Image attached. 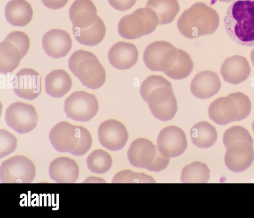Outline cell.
Here are the masks:
<instances>
[{"mask_svg":"<svg viewBox=\"0 0 254 218\" xmlns=\"http://www.w3.org/2000/svg\"><path fill=\"white\" fill-rule=\"evenodd\" d=\"M228 35L241 45H254V0H236L229 6L224 18Z\"/></svg>","mask_w":254,"mask_h":218,"instance_id":"obj_1","label":"cell"},{"mask_svg":"<svg viewBox=\"0 0 254 218\" xmlns=\"http://www.w3.org/2000/svg\"><path fill=\"white\" fill-rule=\"evenodd\" d=\"M219 25V17L214 9L205 3L198 2L185 10L179 17L177 27L188 39L213 34Z\"/></svg>","mask_w":254,"mask_h":218,"instance_id":"obj_2","label":"cell"},{"mask_svg":"<svg viewBox=\"0 0 254 218\" xmlns=\"http://www.w3.org/2000/svg\"><path fill=\"white\" fill-rule=\"evenodd\" d=\"M68 68L85 87L97 89L104 84L106 74L103 65L92 52L78 50L68 60Z\"/></svg>","mask_w":254,"mask_h":218,"instance_id":"obj_3","label":"cell"},{"mask_svg":"<svg viewBox=\"0 0 254 218\" xmlns=\"http://www.w3.org/2000/svg\"><path fill=\"white\" fill-rule=\"evenodd\" d=\"M127 158L133 166L156 172L165 169L170 161V158L160 151L158 145L144 138L132 142L127 151Z\"/></svg>","mask_w":254,"mask_h":218,"instance_id":"obj_4","label":"cell"},{"mask_svg":"<svg viewBox=\"0 0 254 218\" xmlns=\"http://www.w3.org/2000/svg\"><path fill=\"white\" fill-rule=\"evenodd\" d=\"M159 24L156 13L149 7L136 9L123 17L118 24V32L123 38L138 39L152 33Z\"/></svg>","mask_w":254,"mask_h":218,"instance_id":"obj_5","label":"cell"},{"mask_svg":"<svg viewBox=\"0 0 254 218\" xmlns=\"http://www.w3.org/2000/svg\"><path fill=\"white\" fill-rule=\"evenodd\" d=\"M99 109L96 96L84 91L71 93L64 101V110L67 118L86 122L91 120Z\"/></svg>","mask_w":254,"mask_h":218,"instance_id":"obj_6","label":"cell"},{"mask_svg":"<svg viewBox=\"0 0 254 218\" xmlns=\"http://www.w3.org/2000/svg\"><path fill=\"white\" fill-rule=\"evenodd\" d=\"M36 175L33 163L22 155L13 156L2 162L0 166V181L3 183H28Z\"/></svg>","mask_w":254,"mask_h":218,"instance_id":"obj_7","label":"cell"},{"mask_svg":"<svg viewBox=\"0 0 254 218\" xmlns=\"http://www.w3.org/2000/svg\"><path fill=\"white\" fill-rule=\"evenodd\" d=\"M5 121L9 127L18 133H27L37 126L38 115L32 105L17 101L7 108Z\"/></svg>","mask_w":254,"mask_h":218,"instance_id":"obj_8","label":"cell"},{"mask_svg":"<svg viewBox=\"0 0 254 218\" xmlns=\"http://www.w3.org/2000/svg\"><path fill=\"white\" fill-rule=\"evenodd\" d=\"M146 102L152 115L162 121L172 120L177 110V101L172 87L161 86L153 90Z\"/></svg>","mask_w":254,"mask_h":218,"instance_id":"obj_9","label":"cell"},{"mask_svg":"<svg viewBox=\"0 0 254 218\" xmlns=\"http://www.w3.org/2000/svg\"><path fill=\"white\" fill-rule=\"evenodd\" d=\"M227 149L224 161L226 166L234 172H241L248 169L254 159L253 140H240L225 146Z\"/></svg>","mask_w":254,"mask_h":218,"instance_id":"obj_10","label":"cell"},{"mask_svg":"<svg viewBox=\"0 0 254 218\" xmlns=\"http://www.w3.org/2000/svg\"><path fill=\"white\" fill-rule=\"evenodd\" d=\"M81 128V126L73 125L65 121L58 123L49 132L51 144L58 152L71 154L78 144Z\"/></svg>","mask_w":254,"mask_h":218,"instance_id":"obj_11","label":"cell"},{"mask_svg":"<svg viewBox=\"0 0 254 218\" xmlns=\"http://www.w3.org/2000/svg\"><path fill=\"white\" fill-rule=\"evenodd\" d=\"M98 136L100 144L104 147L111 151H118L126 144L128 134L122 123L115 119H109L100 125Z\"/></svg>","mask_w":254,"mask_h":218,"instance_id":"obj_12","label":"cell"},{"mask_svg":"<svg viewBox=\"0 0 254 218\" xmlns=\"http://www.w3.org/2000/svg\"><path fill=\"white\" fill-rule=\"evenodd\" d=\"M208 112L209 118L220 125L243 120L238 103L232 93L212 102Z\"/></svg>","mask_w":254,"mask_h":218,"instance_id":"obj_13","label":"cell"},{"mask_svg":"<svg viewBox=\"0 0 254 218\" xmlns=\"http://www.w3.org/2000/svg\"><path fill=\"white\" fill-rule=\"evenodd\" d=\"M157 142L160 151L169 158L181 155L187 147V140L184 131L174 126L163 129L158 134Z\"/></svg>","mask_w":254,"mask_h":218,"instance_id":"obj_14","label":"cell"},{"mask_svg":"<svg viewBox=\"0 0 254 218\" xmlns=\"http://www.w3.org/2000/svg\"><path fill=\"white\" fill-rule=\"evenodd\" d=\"M11 84L15 94L27 100L36 98L41 91V76L31 68H24L18 71L13 77Z\"/></svg>","mask_w":254,"mask_h":218,"instance_id":"obj_15","label":"cell"},{"mask_svg":"<svg viewBox=\"0 0 254 218\" xmlns=\"http://www.w3.org/2000/svg\"><path fill=\"white\" fill-rule=\"evenodd\" d=\"M42 44L45 53L55 59L65 56L72 46L69 34L64 30L56 29L45 34Z\"/></svg>","mask_w":254,"mask_h":218,"instance_id":"obj_16","label":"cell"},{"mask_svg":"<svg viewBox=\"0 0 254 218\" xmlns=\"http://www.w3.org/2000/svg\"><path fill=\"white\" fill-rule=\"evenodd\" d=\"M221 83L218 75L211 71L205 70L197 73L190 84V90L196 97L205 99L218 92Z\"/></svg>","mask_w":254,"mask_h":218,"instance_id":"obj_17","label":"cell"},{"mask_svg":"<svg viewBox=\"0 0 254 218\" xmlns=\"http://www.w3.org/2000/svg\"><path fill=\"white\" fill-rule=\"evenodd\" d=\"M138 58V51L131 43L119 42L115 44L108 52V59L114 67L127 70L133 67Z\"/></svg>","mask_w":254,"mask_h":218,"instance_id":"obj_18","label":"cell"},{"mask_svg":"<svg viewBox=\"0 0 254 218\" xmlns=\"http://www.w3.org/2000/svg\"><path fill=\"white\" fill-rule=\"evenodd\" d=\"M220 72L225 82L238 85L248 78L251 73V67L245 57L235 55L225 60L221 65Z\"/></svg>","mask_w":254,"mask_h":218,"instance_id":"obj_19","label":"cell"},{"mask_svg":"<svg viewBox=\"0 0 254 218\" xmlns=\"http://www.w3.org/2000/svg\"><path fill=\"white\" fill-rule=\"evenodd\" d=\"M50 178L60 183H75L79 174L76 162L66 157H60L53 160L49 167Z\"/></svg>","mask_w":254,"mask_h":218,"instance_id":"obj_20","label":"cell"},{"mask_svg":"<svg viewBox=\"0 0 254 218\" xmlns=\"http://www.w3.org/2000/svg\"><path fill=\"white\" fill-rule=\"evenodd\" d=\"M69 17L73 27L85 28L92 25L98 16L91 0H75L70 7Z\"/></svg>","mask_w":254,"mask_h":218,"instance_id":"obj_21","label":"cell"},{"mask_svg":"<svg viewBox=\"0 0 254 218\" xmlns=\"http://www.w3.org/2000/svg\"><path fill=\"white\" fill-rule=\"evenodd\" d=\"M175 50L163 72L172 79H184L191 73L193 63L187 52L177 48Z\"/></svg>","mask_w":254,"mask_h":218,"instance_id":"obj_22","label":"cell"},{"mask_svg":"<svg viewBox=\"0 0 254 218\" xmlns=\"http://www.w3.org/2000/svg\"><path fill=\"white\" fill-rule=\"evenodd\" d=\"M4 14L7 21L11 25L23 27L32 20L33 9L25 0H11L5 7Z\"/></svg>","mask_w":254,"mask_h":218,"instance_id":"obj_23","label":"cell"},{"mask_svg":"<svg viewBox=\"0 0 254 218\" xmlns=\"http://www.w3.org/2000/svg\"><path fill=\"white\" fill-rule=\"evenodd\" d=\"M45 84L46 92L49 95L59 98L69 91L72 86V81L65 71L57 69L46 76Z\"/></svg>","mask_w":254,"mask_h":218,"instance_id":"obj_24","label":"cell"},{"mask_svg":"<svg viewBox=\"0 0 254 218\" xmlns=\"http://www.w3.org/2000/svg\"><path fill=\"white\" fill-rule=\"evenodd\" d=\"M74 36L80 44L94 46L99 44L104 39L106 34V27L100 17L98 16L95 22L85 28L72 26Z\"/></svg>","mask_w":254,"mask_h":218,"instance_id":"obj_25","label":"cell"},{"mask_svg":"<svg viewBox=\"0 0 254 218\" xmlns=\"http://www.w3.org/2000/svg\"><path fill=\"white\" fill-rule=\"evenodd\" d=\"M24 57L15 44L4 40L0 43V72L3 74L11 73Z\"/></svg>","mask_w":254,"mask_h":218,"instance_id":"obj_26","label":"cell"},{"mask_svg":"<svg viewBox=\"0 0 254 218\" xmlns=\"http://www.w3.org/2000/svg\"><path fill=\"white\" fill-rule=\"evenodd\" d=\"M174 47L171 43L164 41L151 43L144 51L145 65L151 71H161V64L165 55Z\"/></svg>","mask_w":254,"mask_h":218,"instance_id":"obj_27","label":"cell"},{"mask_svg":"<svg viewBox=\"0 0 254 218\" xmlns=\"http://www.w3.org/2000/svg\"><path fill=\"white\" fill-rule=\"evenodd\" d=\"M190 136L192 143L201 148L212 146L217 139L215 128L210 123L202 121L195 124L190 130Z\"/></svg>","mask_w":254,"mask_h":218,"instance_id":"obj_28","label":"cell"},{"mask_svg":"<svg viewBox=\"0 0 254 218\" xmlns=\"http://www.w3.org/2000/svg\"><path fill=\"white\" fill-rule=\"evenodd\" d=\"M146 6L156 13L160 25L172 22L180 10L177 0H148Z\"/></svg>","mask_w":254,"mask_h":218,"instance_id":"obj_29","label":"cell"},{"mask_svg":"<svg viewBox=\"0 0 254 218\" xmlns=\"http://www.w3.org/2000/svg\"><path fill=\"white\" fill-rule=\"evenodd\" d=\"M209 174L206 164L194 162L183 169L181 180L183 183H207L210 178Z\"/></svg>","mask_w":254,"mask_h":218,"instance_id":"obj_30","label":"cell"},{"mask_svg":"<svg viewBox=\"0 0 254 218\" xmlns=\"http://www.w3.org/2000/svg\"><path fill=\"white\" fill-rule=\"evenodd\" d=\"M86 164L90 172L103 174L111 169L112 159L107 152L102 149H97L88 155L86 159Z\"/></svg>","mask_w":254,"mask_h":218,"instance_id":"obj_31","label":"cell"},{"mask_svg":"<svg viewBox=\"0 0 254 218\" xmlns=\"http://www.w3.org/2000/svg\"><path fill=\"white\" fill-rule=\"evenodd\" d=\"M161 86L172 87L171 83L160 75H151L142 83L140 93L142 99L146 101L149 93L156 88Z\"/></svg>","mask_w":254,"mask_h":218,"instance_id":"obj_32","label":"cell"},{"mask_svg":"<svg viewBox=\"0 0 254 218\" xmlns=\"http://www.w3.org/2000/svg\"><path fill=\"white\" fill-rule=\"evenodd\" d=\"M113 183H144L155 182L152 177L143 173H134L124 170L118 173L112 180Z\"/></svg>","mask_w":254,"mask_h":218,"instance_id":"obj_33","label":"cell"},{"mask_svg":"<svg viewBox=\"0 0 254 218\" xmlns=\"http://www.w3.org/2000/svg\"><path fill=\"white\" fill-rule=\"evenodd\" d=\"M16 138L4 129L0 130V158H2L15 150L17 147Z\"/></svg>","mask_w":254,"mask_h":218,"instance_id":"obj_34","label":"cell"},{"mask_svg":"<svg viewBox=\"0 0 254 218\" xmlns=\"http://www.w3.org/2000/svg\"><path fill=\"white\" fill-rule=\"evenodd\" d=\"M4 40L15 44L20 49L23 55L27 53L30 47V41L27 35L21 31H13L8 34Z\"/></svg>","mask_w":254,"mask_h":218,"instance_id":"obj_35","label":"cell"},{"mask_svg":"<svg viewBox=\"0 0 254 218\" xmlns=\"http://www.w3.org/2000/svg\"><path fill=\"white\" fill-rule=\"evenodd\" d=\"M92 138L89 131L81 126L79 141L76 148L71 153L74 156L84 155L91 148Z\"/></svg>","mask_w":254,"mask_h":218,"instance_id":"obj_36","label":"cell"},{"mask_svg":"<svg viewBox=\"0 0 254 218\" xmlns=\"http://www.w3.org/2000/svg\"><path fill=\"white\" fill-rule=\"evenodd\" d=\"M137 0H108L111 6L116 10L124 11L132 7Z\"/></svg>","mask_w":254,"mask_h":218,"instance_id":"obj_37","label":"cell"},{"mask_svg":"<svg viewBox=\"0 0 254 218\" xmlns=\"http://www.w3.org/2000/svg\"><path fill=\"white\" fill-rule=\"evenodd\" d=\"M68 0H47L42 1L47 7L52 9H58L65 6Z\"/></svg>","mask_w":254,"mask_h":218,"instance_id":"obj_38","label":"cell"},{"mask_svg":"<svg viewBox=\"0 0 254 218\" xmlns=\"http://www.w3.org/2000/svg\"><path fill=\"white\" fill-rule=\"evenodd\" d=\"M84 183H95V182H101V183H105V181L104 179L99 178L98 177H93V176H90L87 178L84 181Z\"/></svg>","mask_w":254,"mask_h":218,"instance_id":"obj_39","label":"cell"},{"mask_svg":"<svg viewBox=\"0 0 254 218\" xmlns=\"http://www.w3.org/2000/svg\"><path fill=\"white\" fill-rule=\"evenodd\" d=\"M250 56L251 61L254 66V48L251 51Z\"/></svg>","mask_w":254,"mask_h":218,"instance_id":"obj_40","label":"cell"},{"mask_svg":"<svg viewBox=\"0 0 254 218\" xmlns=\"http://www.w3.org/2000/svg\"><path fill=\"white\" fill-rule=\"evenodd\" d=\"M220 1L221 2H230V1H232L234 0H218Z\"/></svg>","mask_w":254,"mask_h":218,"instance_id":"obj_41","label":"cell"},{"mask_svg":"<svg viewBox=\"0 0 254 218\" xmlns=\"http://www.w3.org/2000/svg\"><path fill=\"white\" fill-rule=\"evenodd\" d=\"M252 128H253V131L254 132V121L253 123V124H252Z\"/></svg>","mask_w":254,"mask_h":218,"instance_id":"obj_42","label":"cell"},{"mask_svg":"<svg viewBox=\"0 0 254 218\" xmlns=\"http://www.w3.org/2000/svg\"><path fill=\"white\" fill-rule=\"evenodd\" d=\"M43 0H41V1H43Z\"/></svg>","mask_w":254,"mask_h":218,"instance_id":"obj_43","label":"cell"}]
</instances>
